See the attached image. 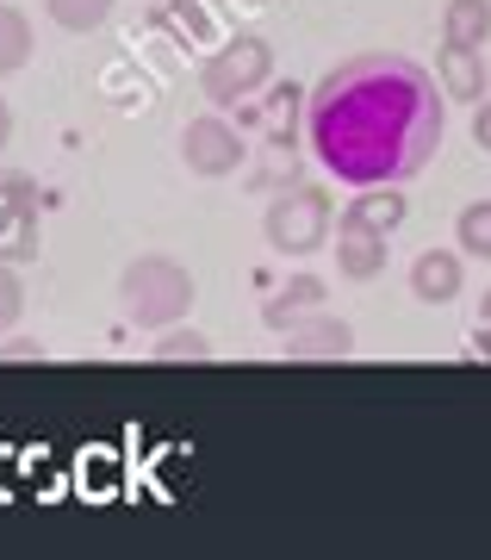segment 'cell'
<instances>
[{
    "label": "cell",
    "instance_id": "obj_1",
    "mask_svg": "<svg viewBox=\"0 0 491 560\" xmlns=\"http://www.w3.org/2000/svg\"><path fill=\"white\" fill-rule=\"evenodd\" d=\"M448 94L435 69L398 50H361L305 94V143L342 187H405L435 162Z\"/></svg>",
    "mask_w": 491,
    "mask_h": 560
},
{
    "label": "cell",
    "instance_id": "obj_2",
    "mask_svg": "<svg viewBox=\"0 0 491 560\" xmlns=\"http://www.w3.org/2000/svg\"><path fill=\"white\" fill-rule=\"evenodd\" d=\"M194 275L180 268L175 256H138L125 261V275H118V312L125 324H138V330H168L194 312Z\"/></svg>",
    "mask_w": 491,
    "mask_h": 560
},
{
    "label": "cell",
    "instance_id": "obj_3",
    "mask_svg": "<svg viewBox=\"0 0 491 560\" xmlns=\"http://www.w3.org/2000/svg\"><path fill=\"white\" fill-rule=\"evenodd\" d=\"M274 81V44L268 38H231L218 44L212 57L199 62V94L218 106V113H231V106H249Z\"/></svg>",
    "mask_w": 491,
    "mask_h": 560
},
{
    "label": "cell",
    "instance_id": "obj_4",
    "mask_svg": "<svg viewBox=\"0 0 491 560\" xmlns=\"http://www.w3.org/2000/svg\"><path fill=\"white\" fill-rule=\"evenodd\" d=\"M330 224H336L330 194L299 180V187L274 194L268 219H261V237H268V249H274V256H317V249L330 243Z\"/></svg>",
    "mask_w": 491,
    "mask_h": 560
},
{
    "label": "cell",
    "instance_id": "obj_5",
    "mask_svg": "<svg viewBox=\"0 0 491 560\" xmlns=\"http://www.w3.org/2000/svg\"><path fill=\"white\" fill-rule=\"evenodd\" d=\"M243 150H249V143L236 138V125L224 119L218 106L206 113V119L180 125V162H187V175H199V180L236 175V168H243Z\"/></svg>",
    "mask_w": 491,
    "mask_h": 560
},
{
    "label": "cell",
    "instance_id": "obj_6",
    "mask_svg": "<svg viewBox=\"0 0 491 560\" xmlns=\"http://www.w3.org/2000/svg\"><path fill=\"white\" fill-rule=\"evenodd\" d=\"M44 224H38V180L32 175H0V261L20 268L38 261Z\"/></svg>",
    "mask_w": 491,
    "mask_h": 560
},
{
    "label": "cell",
    "instance_id": "obj_7",
    "mask_svg": "<svg viewBox=\"0 0 491 560\" xmlns=\"http://www.w3.org/2000/svg\"><path fill=\"white\" fill-rule=\"evenodd\" d=\"M467 287V249H423L411 261V300L417 305H454Z\"/></svg>",
    "mask_w": 491,
    "mask_h": 560
},
{
    "label": "cell",
    "instance_id": "obj_8",
    "mask_svg": "<svg viewBox=\"0 0 491 560\" xmlns=\"http://www.w3.org/2000/svg\"><path fill=\"white\" fill-rule=\"evenodd\" d=\"M280 355L287 361H349L354 355V330L342 318H305L299 330H287V342H280Z\"/></svg>",
    "mask_w": 491,
    "mask_h": 560
},
{
    "label": "cell",
    "instance_id": "obj_9",
    "mask_svg": "<svg viewBox=\"0 0 491 560\" xmlns=\"http://www.w3.org/2000/svg\"><path fill=\"white\" fill-rule=\"evenodd\" d=\"M324 293H330V287H324L317 275H293L280 293H268V305H261V324H268L274 337H287V330H299L305 318H317V312H324Z\"/></svg>",
    "mask_w": 491,
    "mask_h": 560
},
{
    "label": "cell",
    "instance_id": "obj_10",
    "mask_svg": "<svg viewBox=\"0 0 491 560\" xmlns=\"http://www.w3.org/2000/svg\"><path fill=\"white\" fill-rule=\"evenodd\" d=\"M393 256V237H379L367 224H336V268L342 280H379Z\"/></svg>",
    "mask_w": 491,
    "mask_h": 560
},
{
    "label": "cell",
    "instance_id": "obj_11",
    "mask_svg": "<svg viewBox=\"0 0 491 560\" xmlns=\"http://www.w3.org/2000/svg\"><path fill=\"white\" fill-rule=\"evenodd\" d=\"M435 81H442V94L460 106H479L486 101V57L479 50H460V44H442V57H435Z\"/></svg>",
    "mask_w": 491,
    "mask_h": 560
},
{
    "label": "cell",
    "instance_id": "obj_12",
    "mask_svg": "<svg viewBox=\"0 0 491 560\" xmlns=\"http://www.w3.org/2000/svg\"><path fill=\"white\" fill-rule=\"evenodd\" d=\"M486 38H491V0H448L442 7V44L486 50Z\"/></svg>",
    "mask_w": 491,
    "mask_h": 560
},
{
    "label": "cell",
    "instance_id": "obj_13",
    "mask_svg": "<svg viewBox=\"0 0 491 560\" xmlns=\"http://www.w3.org/2000/svg\"><path fill=\"white\" fill-rule=\"evenodd\" d=\"M25 62H32V20H25L20 7L0 0V81L20 75Z\"/></svg>",
    "mask_w": 491,
    "mask_h": 560
},
{
    "label": "cell",
    "instance_id": "obj_14",
    "mask_svg": "<svg viewBox=\"0 0 491 560\" xmlns=\"http://www.w3.org/2000/svg\"><path fill=\"white\" fill-rule=\"evenodd\" d=\"M44 13H50V25L87 38V32H100V25L113 20V0H44Z\"/></svg>",
    "mask_w": 491,
    "mask_h": 560
},
{
    "label": "cell",
    "instance_id": "obj_15",
    "mask_svg": "<svg viewBox=\"0 0 491 560\" xmlns=\"http://www.w3.org/2000/svg\"><path fill=\"white\" fill-rule=\"evenodd\" d=\"M150 361H156V368H175V361H212V337L168 324V330H162V342H150Z\"/></svg>",
    "mask_w": 491,
    "mask_h": 560
},
{
    "label": "cell",
    "instance_id": "obj_16",
    "mask_svg": "<svg viewBox=\"0 0 491 560\" xmlns=\"http://www.w3.org/2000/svg\"><path fill=\"white\" fill-rule=\"evenodd\" d=\"M454 243H460L467 256L491 261V200H472V206H460V219H454Z\"/></svg>",
    "mask_w": 491,
    "mask_h": 560
},
{
    "label": "cell",
    "instance_id": "obj_17",
    "mask_svg": "<svg viewBox=\"0 0 491 560\" xmlns=\"http://www.w3.org/2000/svg\"><path fill=\"white\" fill-rule=\"evenodd\" d=\"M20 312H25V287H20V275H13V268L0 261V337H7L13 324H20Z\"/></svg>",
    "mask_w": 491,
    "mask_h": 560
},
{
    "label": "cell",
    "instance_id": "obj_18",
    "mask_svg": "<svg viewBox=\"0 0 491 560\" xmlns=\"http://www.w3.org/2000/svg\"><path fill=\"white\" fill-rule=\"evenodd\" d=\"M0 361H44V342H32V337L0 342Z\"/></svg>",
    "mask_w": 491,
    "mask_h": 560
},
{
    "label": "cell",
    "instance_id": "obj_19",
    "mask_svg": "<svg viewBox=\"0 0 491 560\" xmlns=\"http://www.w3.org/2000/svg\"><path fill=\"white\" fill-rule=\"evenodd\" d=\"M472 143H479V150L491 156V101L472 106Z\"/></svg>",
    "mask_w": 491,
    "mask_h": 560
},
{
    "label": "cell",
    "instance_id": "obj_20",
    "mask_svg": "<svg viewBox=\"0 0 491 560\" xmlns=\"http://www.w3.org/2000/svg\"><path fill=\"white\" fill-rule=\"evenodd\" d=\"M7 143H13V106H7V94H0V156H7Z\"/></svg>",
    "mask_w": 491,
    "mask_h": 560
},
{
    "label": "cell",
    "instance_id": "obj_21",
    "mask_svg": "<svg viewBox=\"0 0 491 560\" xmlns=\"http://www.w3.org/2000/svg\"><path fill=\"white\" fill-rule=\"evenodd\" d=\"M479 324H491V287L479 293Z\"/></svg>",
    "mask_w": 491,
    "mask_h": 560
}]
</instances>
